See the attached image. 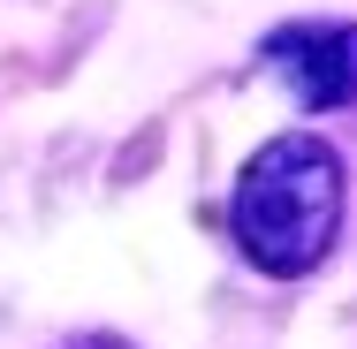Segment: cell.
<instances>
[{
  "label": "cell",
  "mask_w": 357,
  "mask_h": 349,
  "mask_svg": "<svg viewBox=\"0 0 357 349\" xmlns=\"http://www.w3.org/2000/svg\"><path fill=\"white\" fill-rule=\"evenodd\" d=\"M342 235V152L312 130L266 137L236 175V243L259 274H312Z\"/></svg>",
  "instance_id": "cell-1"
},
{
  "label": "cell",
  "mask_w": 357,
  "mask_h": 349,
  "mask_svg": "<svg viewBox=\"0 0 357 349\" xmlns=\"http://www.w3.org/2000/svg\"><path fill=\"white\" fill-rule=\"evenodd\" d=\"M274 69L296 91V107L327 114V107H357V23H296L274 46Z\"/></svg>",
  "instance_id": "cell-2"
},
{
  "label": "cell",
  "mask_w": 357,
  "mask_h": 349,
  "mask_svg": "<svg viewBox=\"0 0 357 349\" xmlns=\"http://www.w3.org/2000/svg\"><path fill=\"white\" fill-rule=\"evenodd\" d=\"M69 349H130V342H122V334H76Z\"/></svg>",
  "instance_id": "cell-3"
}]
</instances>
